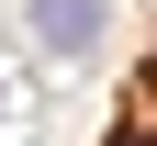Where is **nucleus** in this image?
Listing matches in <instances>:
<instances>
[{
	"mask_svg": "<svg viewBox=\"0 0 157 146\" xmlns=\"http://www.w3.org/2000/svg\"><path fill=\"white\" fill-rule=\"evenodd\" d=\"M34 34H45L56 56H90L101 45V0H34Z\"/></svg>",
	"mask_w": 157,
	"mask_h": 146,
	"instance_id": "obj_1",
	"label": "nucleus"
}]
</instances>
